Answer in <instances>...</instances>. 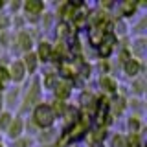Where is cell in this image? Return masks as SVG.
Returning a JSON list of instances; mask_svg holds the SVG:
<instances>
[{"mask_svg": "<svg viewBox=\"0 0 147 147\" xmlns=\"http://www.w3.org/2000/svg\"><path fill=\"white\" fill-rule=\"evenodd\" d=\"M0 105H2V98H0Z\"/></svg>", "mask_w": 147, "mask_h": 147, "instance_id": "83f0119b", "label": "cell"}, {"mask_svg": "<svg viewBox=\"0 0 147 147\" xmlns=\"http://www.w3.org/2000/svg\"><path fill=\"white\" fill-rule=\"evenodd\" d=\"M74 11H76V6H74V4H66V6L63 7V17L64 18H72Z\"/></svg>", "mask_w": 147, "mask_h": 147, "instance_id": "4fadbf2b", "label": "cell"}, {"mask_svg": "<svg viewBox=\"0 0 147 147\" xmlns=\"http://www.w3.org/2000/svg\"><path fill=\"white\" fill-rule=\"evenodd\" d=\"M35 64H37V57H35V55H33V53L26 55V66H28V70L33 72V70H35Z\"/></svg>", "mask_w": 147, "mask_h": 147, "instance_id": "7c38bea8", "label": "cell"}, {"mask_svg": "<svg viewBox=\"0 0 147 147\" xmlns=\"http://www.w3.org/2000/svg\"><path fill=\"white\" fill-rule=\"evenodd\" d=\"M39 55L42 57V61H46V59H50V44H40V48H39Z\"/></svg>", "mask_w": 147, "mask_h": 147, "instance_id": "5bb4252c", "label": "cell"}, {"mask_svg": "<svg viewBox=\"0 0 147 147\" xmlns=\"http://www.w3.org/2000/svg\"><path fill=\"white\" fill-rule=\"evenodd\" d=\"M9 114H2V116H0V129H6L7 125H9Z\"/></svg>", "mask_w": 147, "mask_h": 147, "instance_id": "ac0fdd59", "label": "cell"}, {"mask_svg": "<svg viewBox=\"0 0 147 147\" xmlns=\"http://www.w3.org/2000/svg\"><path fill=\"white\" fill-rule=\"evenodd\" d=\"M0 88H2V81H0Z\"/></svg>", "mask_w": 147, "mask_h": 147, "instance_id": "484cf974", "label": "cell"}, {"mask_svg": "<svg viewBox=\"0 0 147 147\" xmlns=\"http://www.w3.org/2000/svg\"><path fill=\"white\" fill-rule=\"evenodd\" d=\"M112 145L114 147H123V138L121 136H116V138H114V142H112Z\"/></svg>", "mask_w": 147, "mask_h": 147, "instance_id": "d6986e66", "label": "cell"}, {"mask_svg": "<svg viewBox=\"0 0 147 147\" xmlns=\"http://www.w3.org/2000/svg\"><path fill=\"white\" fill-rule=\"evenodd\" d=\"M70 94V85L68 83H63V85L57 86V98H66Z\"/></svg>", "mask_w": 147, "mask_h": 147, "instance_id": "30bf717a", "label": "cell"}, {"mask_svg": "<svg viewBox=\"0 0 147 147\" xmlns=\"http://www.w3.org/2000/svg\"><path fill=\"white\" fill-rule=\"evenodd\" d=\"M107 107H109L107 99H101V101H99V110H98V121H99V123H103V118H105V112H107Z\"/></svg>", "mask_w": 147, "mask_h": 147, "instance_id": "ba28073f", "label": "cell"}, {"mask_svg": "<svg viewBox=\"0 0 147 147\" xmlns=\"http://www.w3.org/2000/svg\"><path fill=\"white\" fill-rule=\"evenodd\" d=\"M0 79H7V70L6 68H0Z\"/></svg>", "mask_w": 147, "mask_h": 147, "instance_id": "603a6c76", "label": "cell"}, {"mask_svg": "<svg viewBox=\"0 0 147 147\" xmlns=\"http://www.w3.org/2000/svg\"><path fill=\"white\" fill-rule=\"evenodd\" d=\"M131 129H138V121H131Z\"/></svg>", "mask_w": 147, "mask_h": 147, "instance_id": "d4e9b609", "label": "cell"}, {"mask_svg": "<svg viewBox=\"0 0 147 147\" xmlns=\"http://www.w3.org/2000/svg\"><path fill=\"white\" fill-rule=\"evenodd\" d=\"M20 129H22V121H20V119H17V121L11 125V132H9V134H11L13 138L18 136V134H20Z\"/></svg>", "mask_w": 147, "mask_h": 147, "instance_id": "9a60e30c", "label": "cell"}, {"mask_svg": "<svg viewBox=\"0 0 147 147\" xmlns=\"http://www.w3.org/2000/svg\"><path fill=\"white\" fill-rule=\"evenodd\" d=\"M0 7H2V0H0Z\"/></svg>", "mask_w": 147, "mask_h": 147, "instance_id": "4316f807", "label": "cell"}, {"mask_svg": "<svg viewBox=\"0 0 147 147\" xmlns=\"http://www.w3.org/2000/svg\"><path fill=\"white\" fill-rule=\"evenodd\" d=\"M83 131H85V125H81V123H79V125H76V127L72 129L70 134H68L66 138H68V140H76V138H79L83 134Z\"/></svg>", "mask_w": 147, "mask_h": 147, "instance_id": "52a82bcc", "label": "cell"}, {"mask_svg": "<svg viewBox=\"0 0 147 147\" xmlns=\"http://www.w3.org/2000/svg\"><path fill=\"white\" fill-rule=\"evenodd\" d=\"M39 96H40V90H39V83H33V86H31V92L28 94V103H37L39 101Z\"/></svg>", "mask_w": 147, "mask_h": 147, "instance_id": "277c9868", "label": "cell"}, {"mask_svg": "<svg viewBox=\"0 0 147 147\" xmlns=\"http://www.w3.org/2000/svg\"><path fill=\"white\" fill-rule=\"evenodd\" d=\"M18 42H20L22 50H30L31 48V39H30V35H26V33H22L20 37H18Z\"/></svg>", "mask_w": 147, "mask_h": 147, "instance_id": "9c48e42d", "label": "cell"}, {"mask_svg": "<svg viewBox=\"0 0 147 147\" xmlns=\"http://www.w3.org/2000/svg\"><path fill=\"white\" fill-rule=\"evenodd\" d=\"M22 76H24V66H22L20 63H15V64H13V68H11V77H13V79H17V81H20Z\"/></svg>", "mask_w": 147, "mask_h": 147, "instance_id": "5b68a950", "label": "cell"}, {"mask_svg": "<svg viewBox=\"0 0 147 147\" xmlns=\"http://www.w3.org/2000/svg\"><path fill=\"white\" fill-rule=\"evenodd\" d=\"M63 109H64L63 103H55V110H57V112H63Z\"/></svg>", "mask_w": 147, "mask_h": 147, "instance_id": "cb8c5ba5", "label": "cell"}, {"mask_svg": "<svg viewBox=\"0 0 147 147\" xmlns=\"http://www.w3.org/2000/svg\"><path fill=\"white\" fill-rule=\"evenodd\" d=\"M35 121L39 123V125H42V127H48L50 123L53 121V110L50 107H46V105L37 107V110H35Z\"/></svg>", "mask_w": 147, "mask_h": 147, "instance_id": "6da1fadb", "label": "cell"}, {"mask_svg": "<svg viewBox=\"0 0 147 147\" xmlns=\"http://www.w3.org/2000/svg\"><path fill=\"white\" fill-rule=\"evenodd\" d=\"M129 145H131V147H138V136L136 134L129 138Z\"/></svg>", "mask_w": 147, "mask_h": 147, "instance_id": "ffe728a7", "label": "cell"}, {"mask_svg": "<svg viewBox=\"0 0 147 147\" xmlns=\"http://www.w3.org/2000/svg\"><path fill=\"white\" fill-rule=\"evenodd\" d=\"M53 81H55V77H53V76H48V77H46V79H44L46 86H52V85H53Z\"/></svg>", "mask_w": 147, "mask_h": 147, "instance_id": "44dd1931", "label": "cell"}, {"mask_svg": "<svg viewBox=\"0 0 147 147\" xmlns=\"http://www.w3.org/2000/svg\"><path fill=\"white\" fill-rule=\"evenodd\" d=\"M134 2H125L123 4V15H131L132 11H134Z\"/></svg>", "mask_w": 147, "mask_h": 147, "instance_id": "e0dca14e", "label": "cell"}, {"mask_svg": "<svg viewBox=\"0 0 147 147\" xmlns=\"http://www.w3.org/2000/svg\"><path fill=\"white\" fill-rule=\"evenodd\" d=\"M125 70H127V74L134 76V74L140 70V66H138V63H136V61H127V63H125Z\"/></svg>", "mask_w": 147, "mask_h": 147, "instance_id": "8fae6325", "label": "cell"}, {"mask_svg": "<svg viewBox=\"0 0 147 147\" xmlns=\"http://www.w3.org/2000/svg\"><path fill=\"white\" fill-rule=\"evenodd\" d=\"M112 44H114V37H107V40H101L99 52H101L103 57H107V55L112 52Z\"/></svg>", "mask_w": 147, "mask_h": 147, "instance_id": "3957f363", "label": "cell"}, {"mask_svg": "<svg viewBox=\"0 0 147 147\" xmlns=\"http://www.w3.org/2000/svg\"><path fill=\"white\" fill-rule=\"evenodd\" d=\"M101 85H103L107 90H110V92L116 90V85H114V81H112V79H109V77H103V79H101Z\"/></svg>", "mask_w": 147, "mask_h": 147, "instance_id": "2e32d148", "label": "cell"}, {"mask_svg": "<svg viewBox=\"0 0 147 147\" xmlns=\"http://www.w3.org/2000/svg\"><path fill=\"white\" fill-rule=\"evenodd\" d=\"M114 103H116V110H118V112H121V109H123V99H116Z\"/></svg>", "mask_w": 147, "mask_h": 147, "instance_id": "7402d4cb", "label": "cell"}, {"mask_svg": "<svg viewBox=\"0 0 147 147\" xmlns=\"http://www.w3.org/2000/svg\"><path fill=\"white\" fill-rule=\"evenodd\" d=\"M40 9H42V4H40L39 0H30V2H26V11L28 13H39Z\"/></svg>", "mask_w": 147, "mask_h": 147, "instance_id": "8992f818", "label": "cell"}, {"mask_svg": "<svg viewBox=\"0 0 147 147\" xmlns=\"http://www.w3.org/2000/svg\"><path fill=\"white\" fill-rule=\"evenodd\" d=\"M105 26H107V24H105V22H101V24L96 28V31L90 35V40L94 44H101V40H103V33H105V30H103Z\"/></svg>", "mask_w": 147, "mask_h": 147, "instance_id": "7a4b0ae2", "label": "cell"}]
</instances>
